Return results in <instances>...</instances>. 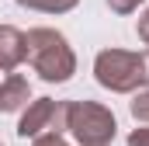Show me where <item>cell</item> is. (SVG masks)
<instances>
[{
	"mask_svg": "<svg viewBox=\"0 0 149 146\" xmlns=\"http://www.w3.org/2000/svg\"><path fill=\"white\" fill-rule=\"evenodd\" d=\"M24 45H28L24 63H31V70L45 84H66L76 73V52L63 32H56V28H31L24 35Z\"/></svg>",
	"mask_w": 149,
	"mask_h": 146,
	"instance_id": "obj_1",
	"label": "cell"
},
{
	"mask_svg": "<svg viewBox=\"0 0 149 146\" xmlns=\"http://www.w3.org/2000/svg\"><path fill=\"white\" fill-rule=\"evenodd\" d=\"M28 101H31V84H28V77H21V73H7L3 84H0V115L24 111Z\"/></svg>",
	"mask_w": 149,
	"mask_h": 146,
	"instance_id": "obj_5",
	"label": "cell"
},
{
	"mask_svg": "<svg viewBox=\"0 0 149 146\" xmlns=\"http://www.w3.org/2000/svg\"><path fill=\"white\" fill-rule=\"evenodd\" d=\"M3 77H7V73H3V70H0V84H3Z\"/></svg>",
	"mask_w": 149,
	"mask_h": 146,
	"instance_id": "obj_14",
	"label": "cell"
},
{
	"mask_svg": "<svg viewBox=\"0 0 149 146\" xmlns=\"http://www.w3.org/2000/svg\"><path fill=\"white\" fill-rule=\"evenodd\" d=\"M128 111H132V118H135V122L149 125V87H142V91L128 101Z\"/></svg>",
	"mask_w": 149,
	"mask_h": 146,
	"instance_id": "obj_8",
	"label": "cell"
},
{
	"mask_svg": "<svg viewBox=\"0 0 149 146\" xmlns=\"http://www.w3.org/2000/svg\"><path fill=\"white\" fill-rule=\"evenodd\" d=\"M128 146H149V125H139L128 132Z\"/></svg>",
	"mask_w": 149,
	"mask_h": 146,
	"instance_id": "obj_11",
	"label": "cell"
},
{
	"mask_svg": "<svg viewBox=\"0 0 149 146\" xmlns=\"http://www.w3.org/2000/svg\"><path fill=\"white\" fill-rule=\"evenodd\" d=\"M24 11H38V14H70L80 0H17Z\"/></svg>",
	"mask_w": 149,
	"mask_h": 146,
	"instance_id": "obj_7",
	"label": "cell"
},
{
	"mask_svg": "<svg viewBox=\"0 0 149 146\" xmlns=\"http://www.w3.org/2000/svg\"><path fill=\"white\" fill-rule=\"evenodd\" d=\"M28 56V45H24V32L14 28V25H0V70L14 73Z\"/></svg>",
	"mask_w": 149,
	"mask_h": 146,
	"instance_id": "obj_6",
	"label": "cell"
},
{
	"mask_svg": "<svg viewBox=\"0 0 149 146\" xmlns=\"http://www.w3.org/2000/svg\"><path fill=\"white\" fill-rule=\"evenodd\" d=\"M31 146H70V143H66V136H63V132H45V136L31 139Z\"/></svg>",
	"mask_w": 149,
	"mask_h": 146,
	"instance_id": "obj_10",
	"label": "cell"
},
{
	"mask_svg": "<svg viewBox=\"0 0 149 146\" xmlns=\"http://www.w3.org/2000/svg\"><path fill=\"white\" fill-rule=\"evenodd\" d=\"M45 132H63L66 136V101L31 98L28 108L21 111V122H17V136L21 139H38Z\"/></svg>",
	"mask_w": 149,
	"mask_h": 146,
	"instance_id": "obj_4",
	"label": "cell"
},
{
	"mask_svg": "<svg viewBox=\"0 0 149 146\" xmlns=\"http://www.w3.org/2000/svg\"><path fill=\"white\" fill-rule=\"evenodd\" d=\"M135 32H139V38H142V42L149 45V7L142 11V18L135 21Z\"/></svg>",
	"mask_w": 149,
	"mask_h": 146,
	"instance_id": "obj_12",
	"label": "cell"
},
{
	"mask_svg": "<svg viewBox=\"0 0 149 146\" xmlns=\"http://www.w3.org/2000/svg\"><path fill=\"white\" fill-rule=\"evenodd\" d=\"M142 59H146V73H149V52H146V56H142Z\"/></svg>",
	"mask_w": 149,
	"mask_h": 146,
	"instance_id": "obj_13",
	"label": "cell"
},
{
	"mask_svg": "<svg viewBox=\"0 0 149 146\" xmlns=\"http://www.w3.org/2000/svg\"><path fill=\"white\" fill-rule=\"evenodd\" d=\"M0 146H3V143H0Z\"/></svg>",
	"mask_w": 149,
	"mask_h": 146,
	"instance_id": "obj_15",
	"label": "cell"
},
{
	"mask_svg": "<svg viewBox=\"0 0 149 146\" xmlns=\"http://www.w3.org/2000/svg\"><path fill=\"white\" fill-rule=\"evenodd\" d=\"M108 7H111L114 14H135L142 7V0H108Z\"/></svg>",
	"mask_w": 149,
	"mask_h": 146,
	"instance_id": "obj_9",
	"label": "cell"
},
{
	"mask_svg": "<svg viewBox=\"0 0 149 146\" xmlns=\"http://www.w3.org/2000/svg\"><path fill=\"white\" fill-rule=\"evenodd\" d=\"M66 136H73L76 146H111L118 118L101 101H66Z\"/></svg>",
	"mask_w": 149,
	"mask_h": 146,
	"instance_id": "obj_3",
	"label": "cell"
},
{
	"mask_svg": "<svg viewBox=\"0 0 149 146\" xmlns=\"http://www.w3.org/2000/svg\"><path fill=\"white\" fill-rule=\"evenodd\" d=\"M94 80L111 94H139L149 84L146 59L132 49H101L94 56Z\"/></svg>",
	"mask_w": 149,
	"mask_h": 146,
	"instance_id": "obj_2",
	"label": "cell"
}]
</instances>
